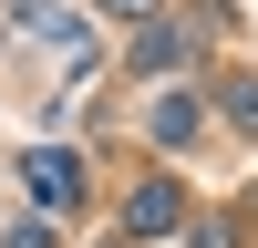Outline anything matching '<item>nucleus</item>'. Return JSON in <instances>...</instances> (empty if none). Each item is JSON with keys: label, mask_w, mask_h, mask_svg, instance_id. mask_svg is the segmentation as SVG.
Here are the masks:
<instances>
[{"label": "nucleus", "mask_w": 258, "mask_h": 248, "mask_svg": "<svg viewBox=\"0 0 258 248\" xmlns=\"http://www.w3.org/2000/svg\"><path fill=\"white\" fill-rule=\"evenodd\" d=\"M207 31H217V21H197V11H176V21H145V31H135V52H124V62L165 83L176 62H197V52H207Z\"/></svg>", "instance_id": "nucleus-1"}, {"label": "nucleus", "mask_w": 258, "mask_h": 248, "mask_svg": "<svg viewBox=\"0 0 258 248\" xmlns=\"http://www.w3.org/2000/svg\"><path fill=\"white\" fill-rule=\"evenodd\" d=\"M21 186L41 207H83V155L73 145H41V155H21Z\"/></svg>", "instance_id": "nucleus-2"}, {"label": "nucleus", "mask_w": 258, "mask_h": 248, "mask_svg": "<svg viewBox=\"0 0 258 248\" xmlns=\"http://www.w3.org/2000/svg\"><path fill=\"white\" fill-rule=\"evenodd\" d=\"M176 227H186V197L165 176H145L135 197H124V238H176Z\"/></svg>", "instance_id": "nucleus-3"}, {"label": "nucleus", "mask_w": 258, "mask_h": 248, "mask_svg": "<svg viewBox=\"0 0 258 248\" xmlns=\"http://www.w3.org/2000/svg\"><path fill=\"white\" fill-rule=\"evenodd\" d=\"M145 135H155L165 155H176V145H197V135H207V103H197V93H155V114H145Z\"/></svg>", "instance_id": "nucleus-4"}, {"label": "nucleus", "mask_w": 258, "mask_h": 248, "mask_svg": "<svg viewBox=\"0 0 258 248\" xmlns=\"http://www.w3.org/2000/svg\"><path fill=\"white\" fill-rule=\"evenodd\" d=\"M217 103H227V124H248V135H258V73H238V83H227Z\"/></svg>", "instance_id": "nucleus-5"}, {"label": "nucleus", "mask_w": 258, "mask_h": 248, "mask_svg": "<svg viewBox=\"0 0 258 248\" xmlns=\"http://www.w3.org/2000/svg\"><path fill=\"white\" fill-rule=\"evenodd\" d=\"M186 248H238V217H197V227H186Z\"/></svg>", "instance_id": "nucleus-6"}, {"label": "nucleus", "mask_w": 258, "mask_h": 248, "mask_svg": "<svg viewBox=\"0 0 258 248\" xmlns=\"http://www.w3.org/2000/svg\"><path fill=\"white\" fill-rule=\"evenodd\" d=\"M0 248H52V227H41V217H21V227H0Z\"/></svg>", "instance_id": "nucleus-7"}, {"label": "nucleus", "mask_w": 258, "mask_h": 248, "mask_svg": "<svg viewBox=\"0 0 258 248\" xmlns=\"http://www.w3.org/2000/svg\"><path fill=\"white\" fill-rule=\"evenodd\" d=\"M103 11H124V21H165V0H103Z\"/></svg>", "instance_id": "nucleus-8"}, {"label": "nucleus", "mask_w": 258, "mask_h": 248, "mask_svg": "<svg viewBox=\"0 0 258 248\" xmlns=\"http://www.w3.org/2000/svg\"><path fill=\"white\" fill-rule=\"evenodd\" d=\"M31 11H41V0H31Z\"/></svg>", "instance_id": "nucleus-9"}]
</instances>
